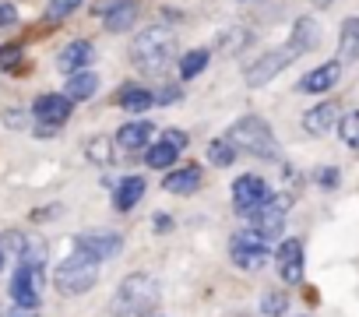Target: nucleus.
<instances>
[{
    "mask_svg": "<svg viewBox=\"0 0 359 317\" xmlns=\"http://www.w3.org/2000/svg\"><path fill=\"white\" fill-rule=\"evenodd\" d=\"M285 208H289V198H268L261 208L250 212V229L261 233L264 240H275L282 229H285Z\"/></svg>",
    "mask_w": 359,
    "mask_h": 317,
    "instance_id": "obj_9",
    "label": "nucleus"
},
{
    "mask_svg": "<svg viewBox=\"0 0 359 317\" xmlns=\"http://www.w3.org/2000/svg\"><path fill=\"white\" fill-rule=\"evenodd\" d=\"M151 134H155V127H151L148 120H130V123H123V127L116 130V144H120L123 151H141V148H148Z\"/></svg>",
    "mask_w": 359,
    "mask_h": 317,
    "instance_id": "obj_15",
    "label": "nucleus"
},
{
    "mask_svg": "<svg viewBox=\"0 0 359 317\" xmlns=\"http://www.w3.org/2000/svg\"><path fill=\"white\" fill-rule=\"evenodd\" d=\"M155 229H158V233H169V229H172V219H169L165 212H158V215H155Z\"/></svg>",
    "mask_w": 359,
    "mask_h": 317,
    "instance_id": "obj_37",
    "label": "nucleus"
},
{
    "mask_svg": "<svg viewBox=\"0 0 359 317\" xmlns=\"http://www.w3.org/2000/svg\"><path fill=\"white\" fill-rule=\"evenodd\" d=\"M134 22H137V4H134V0H123V4H113V8L102 15V25H106V32H127Z\"/></svg>",
    "mask_w": 359,
    "mask_h": 317,
    "instance_id": "obj_17",
    "label": "nucleus"
},
{
    "mask_svg": "<svg viewBox=\"0 0 359 317\" xmlns=\"http://www.w3.org/2000/svg\"><path fill=\"white\" fill-rule=\"evenodd\" d=\"M338 106L334 102H317L313 109L303 113V130L306 134H331V127L338 123Z\"/></svg>",
    "mask_w": 359,
    "mask_h": 317,
    "instance_id": "obj_14",
    "label": "nucleus"
},
{
    "mask_svg": "<svg viewBox=\"0 0 359 317\" xmlns=\"http://www.w3.org/2000/svg\"><path fill=\"white\" fill-rule=\"evenodd\" d=\"M39 289H43V261H22V268L11 278V296L25 310H39Z\"/></svg>",
    "mask_w": 359,
    "mask_h": 317,
    "instance_id": "obj_6",
    "label": "nucleus"
},
{
    "mask_svg": "<svg viewBox=\"0 0 359 317\" xmlns=\"http://www.w3.org/2000/svg\"><path fill=\"white\" fill-rule=\"evenodd\" d=\"M208 163H212V166H219V170L233 166V163H236V144H233L229 137L212 141V144H208Z\"/></svg>",
    "mask_w": 359,
    "mask_h": 317,
    "instance_id": "obj_24",
    "label": "nucleus"
},
{
    "mask_svg": "<svg viewBox=\"0 0 359 317\" xmlns=\"http://www.w3.org/2000/svg\"><path fill=\"white\" fill-rule=\"evenodd\" d=\"M275 261H278V264H296V261H303V243H299V240H285V243L275 250Z\"/></svg>",
    "mask_w": 359,
    "mask_h": 317,
    "instance_id": "obj_31",
    "label": "nucleus"
},
{
    "mask_svg": "<svg viewBox=\"0 0 359 317\" xmlns=\"http://www.w3.org/2000/svg\"><path fill=\"white\" fill-rule=\"evenodd\" d=\"M268 243H271V240H264V236L254 233V229L236 233V236L229 240V257H233L236 268H247V271L264 268V264H268V250H271Z\"/></svg>",
    "mask_w": 359,
    "mask_h": 317,
    "instance_id": "obj_5",
    "label": "nucleus"
},
{
    "mask_svg": "<svg viewBox=\"0 0 359 317\" xmlns=\"http://www.w3.org/2000/svg\"><path fill=\"white\" fill-rule=\"evenodd\" d=\"M338 78H341V64H320V67H313L303 81H299V92H310V95H320V92H327V88H334L338 85Z\"/></svg>",
    "mask_w": 359,
    "mask_h": 317,
    "instance_id": "obj_13",
    "label": "nucleus"
},
{
    "mask_svg": "<svg viewBox=\"0 0 359 317\" xmlns=\"http://www.w3.org/2000/svg\"><path fill=\"white\" fill-rule=\"evenodd\" d=\"M151 106H155V95L141 85H127L120 92V109H127V113H148Z\"/></svg>",
    "mask_w": 359,
    "mask_h": 317,
    "instance_id": "obj_21",
    "label": "nucleus"
},
{
    "mask_svg": "<svg viewBox=\"0 0 359 317\" xmlns=\"http://www.w3.org/2000/svg\"><path fill=\"white\" fill-rule=\"evenodd\" d=\"M18 60H22V50L18 46H4V50H0V67H11Z\"/></svg>",
    "mask_w": 359,
    "mask_h": 317,
    "instance_id": "obj_34",
    "label": "nucleus"
},
{
    "mask_svg": "<svg viewBox=\"0 0 359 317\" xmlns=\"http://www.w3.org/2000/svg\"><path fill=\"white\" fill-rule=\"evenodd\" d=\"M338 57H341V64L359 60V18H345V22H341V32H338Z\"/></svg>",
    "mask_w": 359,
    "mask_h": 317,
    "instance_id": "obj_19",
    "label": "nucleus"
},
{
    "mask_svg": "<svg viewBox=\"0 0 359 317\" xmlns=\"http://www.w3.org/2000/svg\"><path fill=\"white\" fill-rule=\"evenodd\" d=\"M205 67H208V50H191L180 60V78H198Z\"/></svg>",
    "mask_w": 359,
    "mask_h": 317,
    "instance_id": "obj_25",
    "label": "nucleus"
},
{
    "mask_svg": "<svg viewBox=\"0 0 359 317\" xmlns=\"http://www.w3.org/2000/svg\"><path fill=\"white\" fill-rule=\"evenodd\" d=\"M201 187V170L198 166H187V170H176L162 180V191L169 194H194Z\"/></svg>",
    "mask_w": 359,
    "mask_h": 317,
    "instance_id": "obj_18",
    "label": "nucleus"
},
{
    "mask_svg": "<svg viewBox=\"0 0 359 317\" xmlns=\"http://www.w3.org/2000/svg\"><path fill=\"white\" fill-rule=\"evenodd\" d=\"M18 22V11H15V4H0V29H11Z\"/></svg>",
    "mask_w": 359,
    "mask_h": 317,
    "instance_id": "obj_33",
    "label": "nucleus"
},
{
    "mask_svg": "<svg viewBox=\"0 0 359 317\" xmlns=\"http://www.w3.org/2000/svg\"><path fill=\"white\" fill-rule=\"evenodd\" d=\"M11 317H36V310H25V306H18V310H15Z\"/></svg>",
    "mask_w": 359,
    "mask_h": 317,
    "instance_id": "obj_38",
    "label": "nucleus"
},
{
    "mask_svg": "<svg viewBox=\"0 0 359 317\" xmlns=\"http://www.w3.org/2000/svg\"><path fill=\"white\" fill-rule=\"evenodd\" d=\"M172 53H176V36L169 32V29H162V25H151V29H144L137 39H134V46H130V60L141 67V71H162L169 60H172Z\"/></svg>",
    "mask_w": 359,
    "mask_h": 317,
    "instance_id": "obj_2",
    "label": "nucleus"
},
{
    "mask_svg": "<svg viewBox=\"0 0 359 317\" xmlns=\"http://www.w3.org/2000/svg\"><path fill=\"white\" fill-rule=\"evenodd\" d=\"M71 102H74L71 95H57V92H50V95H39V99H36L32 113H36V120L46 123V127H64L67 116H71V109H74Z\"/></svg>",
    "mask_w": 359,
    "mask_h": 317,
    "instance_id": "obj_10",
    "label": "nucleus"
},
{
    "mask_svg": "<svg viewBox=\"0 0 359 317\" xmlns=\"http://www.w3.org/2000/svg\"><path fill=\"white\" fill-rule=\"evenodd\" d=\"M85 151H88L92 163H99V166H109V163H113V144H109L106 137H92Z\"/></svg>",
    "mask_w": 359,
    "mask_h": 317,
    "instance_id": "obj_27",
    "label": "nucleus"
},
{
    "mask_svg": "<svg viewBox=\"0 0 359 317\" xmlns=\"http://www.w3.org/2000/svg\"><path fill=\"white\" fill-rule=\"evenodd\" d=\"M278 275H282V282H289V285L303 282V261H296V264H278Z\"/></svg>",
    "mask_w": 359,
    "mask_h": 317,
    "instance_id": "obj_32",
    "label": "nucleus"
},
{
    "mask_svg": "<svg viewBox=\"0 0 359 317\" xmlns=\"http://www.w3.org/2000/svg\"><path fill=\"white\" fill-rule=\"evenodd\" d=\"M317 180H320V187H334L338 184V170H320Z\"/></svg>",
    "mask_w": 359,
    "mask_h": 317,
    "instance_id": "obj_36",
    "label": "nucleus"
},
{
    "mask_svg": "<svg viewBox=\"0 0 359 317\" xmlns=\"http://www.w3.org/2000/svg\"><path fill=\"white\" fill-rule=\"evenodd\" d=\"M285 310H289V296H285V292H264L261 313H268V317H282Z\"/></svg>",
    "mask_w": 359,
    "mask_h": 317,
    "instance_id": "obj_30",
    "label": "nucleus"
},
{
    "mask_svg": "<svg viewBox=\"0 0 359 317\" xmlns=\"http://www.w3.org/2000/svg\"><path fill=\"white\" fill-rule=\"evenodd\" d=\"M95 282H99V261L88 257L85 250H74V254H71L67 261H60L57 271H53V285H57L64 296H81V292H88Z\"/></svg>",
    "mask_w": 359,
    "mask_h": 317,
    "instance_id": "obj_3",
    "label": "nucleus"
},
{
    "mask_svg": "<svg viewBox=\"0 0 359 317\" xmlns=\"http://www.w3.org/2000/svg\"><path fill=\"white\" fill-rule=\"evenodd\" d=\"M92 57H95L92 43H85V39H74V43H67V46L60 50L57 64H60V71H64V74H74V71H85V67L92 64Z\"/></svg>",
    "mask_w": 359,
    "mask_h": 317,
    "instance_id": "obj_12",
    "label": "nucleus"
},
{
    "mask_svg": "<svg viewBox=\"0 0 359 317\" xmlns=\"http://www.w3.org/2000/svg\"><path fill=\"white\" fill-rule=\"evenodd\" d=\"M95 88H99V74H92V71H74V74L67 78V92H64V95H71L74 102H85V99L95 95Z\"/></svg>",
    "mask_w": 359,
    "mask_h": 317,
    "instance_id": "obj_20",
    "label": "nucleus"
},
{
    "mask_svg": "<svg viewBox=\"0 0 359 317\" xmlns=\"http://www.w3.org/2000/svg\"><path fill=\"white\" fill-rule=\"evenodd\" d=\"M0 268H4V250H0Z\"/></svg>",
    "mask_w": 359,
    "mask_h": 317,
    "instance_id": "obj_40",
    "label": "nucleus"
},
{
    "mask_svg": "<svg viewBox=\"0 0 359 317\" xmlns=\"http://www.w3.org/2000/svg\"><path fill=\"white\" fill-rule=\"evenodd\" d=\"M74 247L85 250L88 257H95V261H109V257L120 254L123 240H120L116 233H81V236L74 240Z\"/></svg>",
    "mask_w": 359,
    "mask_h": 317,
    "instance_id": "obj_11",
    "label": "nucleus"
},
{
    "mask_svg": "<svg viewBox=\"0 0 359 317\" xmlns=\"http://www.w3.org/2000/svg\"><path fill=\"white\" fill-rule=\"evenodd\" d=\"M338 134H341V141H345L348 148L359 151V109H352V113H345V116L338 120Z\"/></svg>",
    "mask_w": 359,
    "mask_h": 317,
    "instance_id": "obj_26",
    "label": "nucleus"
},
{
    "mask_svg": "<svg viewBox=\"0 0 359 317\" xmlns=\"http://www.w3.org/2000/svg\"><path fill=\"white\" fill-rule=\"evenodd\" d=\"M268 198H271V187H268L257 173H243V177L233 184V208H236L240 215H250V212L261 208Z\"/></svg>",
    "mask_w": 359,
    "mask_h": 317,
    "instance_id": "obj_8",
    "label": "nucleus"
},
{
    "mask_svg": "<svg viewBox=\"0 0 359 317\" xmlns=\"http://www.w3.org/2000/svg\"><path fill=\"white\" fill-rule=\"evenodd\" d=\"M162 137H165L172 148H187V134H184V130H176V127H172V130H165Z\"/></svg>",
    "mask_w": 359,
    "mask_h": 317,
    "instance_id": "obj_35",
    "label": "nucleus"
},
{
    "mask_svg": "<svg viewBox=\"0 0 359 317\" xmlns=\"http://www.w3.org/2000/svg\"><path fill=\"white\" fill-rule=\"evenodd\" d=\"M81 8V0H50V8H46V22H64L67 15H74Z\"/></svg>",
    "mask_w": 359,
    "mask_h": 317,
    "instance_id": "obj_28",
    "label": "nucleus"
},
{
    "mask_svg": "<svg viewBox=\"0 0 359 317\" xmlns=\"http://www.w3.org/2000/svg\"><path fill=\"white\" fill-rule=\"evenodd\" d=\"M158 296H162L158 282H155L148 271H134V275H127V278L120 282V289L113 292L109 310H113V317H148V313L158 306Z\"/></svg>",
    "mask_w": 359,
    "mask_h": 317,
    "instance_id": "obj_1",
    "label": "nucleus"
},
{
    "mask_svg": "<svg viewBox=\"0 0 359 317\" xmlns=\"http://www.w3.org/2000/svg\"><path fill=\"white\" fill-rule=\"evenodd\" d=\"M176 155H180V148H172V144L162 137L158 144H151V148H148L144 166H151V170H169V166L176 163Z\"/></svg>",
    "mask_w": 359,
    "mask_h": 317,
    "instance_id": "obj_23",
    "label": "nucleus"
},
{
    "mask_svg": "<svg viewBox=\"0 0 359 317\" xmlns=\"http://www.w3.org/2000/svg\"><path fill=\"white\" fill-rule=\"evenodd\" d=\"M317 43H320V29H317V22H313V18H299L296 29H292V46H296L299 53H310Z\"/></svg>",
    "mask_w": 359,
    "mask_h": 317,
    "instance_id": "obj_22",
    "label": "nucleus"
},
{
    "mask_svg": "<svg viewBox=\"0 0 359 317\" xmlns=\"http://www.w3.org/2000/svg\"><path fill=\"white\" fill-rule=\"evenodd\" d=\"M144 177H123L120 184H116V191H113V208L116 212H130L141 198H144Z\"/></svg>",
    "mask_w": 359,
    "mask_h": 317,
    "instance_id": "obj_16",
    "label": "nucleus"
},
{
    "mask_svg": "<svg viewBox=\"0 0 359 317\" xmlns=\"http://www.w3.org/2000/svg\"><path fill=\"white\" fill-rule=\"evenodd\" d=\"M310 4H317V8H327V4H331V0H310Z\"/></svg>",
    "mask_w": 359,
    "mask_h": 317,
    "instance_id": "obj_39",
    "label": "nucleus"
},
{
    "mask_svg": "<svg viewBox=\"0 0 359 317\" xmlns=\"http://www.w3.org/2000/svg\"><path fill=\"white\" fill-rule=\"evenodd\" d=\"M243 43H250V32H243V29H226V32L219 36V46H222V53H236Z\"/></svg>",
    "mask_w": 359,
    "mask_h": 317,
    "instance_id": "obj_29",
    "label": "nucleus"
},
{
    "mask_svg": "<svg viewBox=\"0 0 359 317\" xmlns=\"http://www.w3.org/2000/svg\"><path fill=\"white\" fill-rule=\"evenodd\" d=\"M299 57V50L289 43V46H282V50H268L261 60H254L250 67H247V85L250 88H261V85H268L275 74H282L292 60Z\"/></svg>",
    "mask_w": 359,
    "mask_h": 317,
    "instance_id": "obj_7",
    "label": "nucleus"
},
{
    "mask_svg": "<svg viewBox=\"0 0 359 317\" xmlns=\"http://www.w3.org/2000/svg\"><path fill=\"white\" fill-rule=\"evenodd\" d=\"M229 141L236 148H243L247 155H261V158H275L278 155V144H275V134L268 127L264 116H240L233 127H229Z\"/></svg>",
    "mask_w": 359,
    "mask_h": 317,
    "instance_id": "obj_4",
    "label": "nucleus"
}]
</instances>
